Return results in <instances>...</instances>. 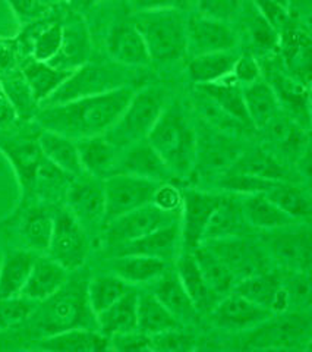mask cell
Listing matches in <instances>:
<instances>
[{
    "instance_id": "15",
    "label": "cell",
    "mask_w": 312,
    "mask_h": 352,
    "mask_svg": "<svg viewBox=\"0 0 312 352\" xmlns=\"http://www.w3.org/2000/svg\"><path fill=\"white\" fill-rule=\"evenodd\" d=\"M236 46V36L227 22L194 15L186 19V53L191 56L199 54L233 50Z\"/></svg>"
},
{
    "instance_id": "5",
    "label": "cell",
    "mask_w": 312,
    "mask_h": 352,
    "mask_svg": "<svg viewBox=\"0 0 312 352\" xmlns=\"http://www.w3.org/2000/svg\"><path fill=\"white\" fill-rule=\"evenodd\" d=\"M164 110V94L159 88H144L133 93L128 106L106 134L111 144L119 150L147 140L153 126Z\"/></svg>"
},
{
    "instance_id": "41",
    "label": "cell",
    "mask_w": 312,
    "mask_h": 352,
    "mask_svg": "<svg viewBox=\"0 0 312 352\" xmlns=\"http://www.w3.org/2000/svg\"><path fill=\"white\" fill-rule=\"evenodd\" d=\"M245 225H247V222H245L242 214L241 201L235 200L233 197L223 195L221 203L219 204L208 222L204 235V242L211 239L239 235Z\"/></svg>"
},
{
    "instance_id": "6",
    "label": "cell",
    "mask_w": 312,
    "mask_h": 352,
    "mask_svg": "<svg viewBox=\"0 0 312 352\" xmlns=\"http://www.w3.org/2000/svg\"><path fill=\"white\" fill-rule=\"evenodd\" d=\"M312 332L311 317L305 313H276L249 330L243 349L285 351L302 349L309 345Z\"/></svg>"
},
{
    "instance_id": "1",
    "label": "cell",
    "mask_w": 312,
    "mask_h": 352,
    "mask_svg": "<svg viewBox=\"0 0 312 352\" xmlns=\"http://www.w3.org/2000/svg\"><path fill=\"white\" fill-rule=\"evenodd\" d=\"M132 96L133 90L126 85L72 102L41 106L34 118L43 129L80 141L106 134L124 112Z\"/></svg>"
},
{
    "instance_id": "54",
    "label": "cell",
    "mask_w": 312,
    "mask_h": 352,
    "mask_svg": "<svg viewBox=\"0 0 312 352\" xmlns=\"http://www.w3.org/2000/svg\"><path fill=\"white\" fill-rule=\"evenodd\" d=\"M254 5L255 9L260 12V15L269 22L277 32H280L286 27L287 22L291 21L286 6L278 2V0H254Z\"/></svg>"
},
{
    "instance_id": "2",
    "label": "cell",
    "mask_w": 312,
    "mask_h": 352,
    "mask_svg": "<svg viewBox=\"0 0 312 352\" xmlns=\"http://www.w3.org/2000/svg\"><path fill=\"white\" fill-rule=\"evenodd\" d=\"M87 285L88 280L82 274H69L58 292L37 302L27 323H31L43 338L75 327L98 330L97 318L88 304Z\"/></svg>"
},
{
    "instance_id": "23",
    "label": "cell",
    "mask_w": 312,
    "mask_h": 352,
    "mask_svg": "<svg viewBox=\"0 0 312 352\" xmlns=\"http://www.w3.org/2000/svg\"><path fill=\"white\" fill-rule=\"evenodd\" d=\"M107 52L111 60L124 68H142L151 62L146 43L132 22H120L110 30Z\"/></svg>"
},
{
    "instance_id": "56",
    "label": "cell",
    "mask_w": 312,
    "mask_h": 352,
    "mask_svg": "<svg viewBox=\"0 0 312 352\" xmlns=\"http://www.w3.org/2000/svg\"><path fill=\"white\" fill-rule=\"evenodd\" d=\"M109 345L110 349L115 351H151V338L140 330H133V332L110 336Z\"/></svg>"
},
{
    "instance_id": "58",
    "label": "cell",
    "mask_w": 312,
    "mask_h": 352,
    "mask_svg": "<svg viewBox=\"0 0 312 352\" xmlns=\"http://www.w3.org/2000/svg\"><path fill=\"white\" fill-rule=\"evenodd\" d=\"M21 54L16 38L0 37V74L18 68Z\"/></svg>"
},
{
    "instance_id": "24",
    "label": "cell",
    "mask_w": 312,
    "mask_h": 352,
    "mask_svg": "<svg viewBox=\"0 0 312 352\" xmlns=\"http://www.w3.org/2000/svg\"><path fill=\"white\" fill-rule=\"evenodd\" d=\"M69 274L71 272L62 267L49 256H37L21 296L32 302H41L54 292H58L68 280Z\"/></svg>"
},
{
    "instance_id": "55",
    "label": "cell",
    "mask_w": 312,
    "mask_h": 352,
    "mask_svg": "<svg viewBox=\"0 0 312 352\" xmlns=\"http://www.w3.org/2000/svg\"><path fill=\"white\" fill-rule=\"evenodd\" d=\"M151 204L155 207L161 208L164 212L169 213H181L182 208V190L177 188V186L169 184V182H161L159 188L155 190Z\"/></svg>"
},
{
    "instance_id": "22",
    "label": "cell",
    "mask_w": 312,
    "mask_h": 352,
    "mask_svg": "<svg viewBox=\"0 0 312 352\" xmlns=\"http://www.w3.org/2000/svg\"><path fill=\"white\" fill-rule=\"evenodd\" d=\"M115 173H128L157 182H167L173 176L147 140L133 142L124 148L119 156Z\"/></svg>"
},
{
    "instance_id": "33",
    "label": "cell",
    "mask_w": 312,
    "mask_h": 352,
    "mask_svg": "<svg viewBox=\"0 0 312 352\" xmlns=\"http://www.w3.org/2000/svg\"><path fill=\"white\" fill-rule=\"evenodd\" d=\"M241 208L247 225L255 229L265 230V232L298 222V220L282 212L264 194L243 195L241 200Z\"/></svg>"
},
{
    "instance_id": "10",
    "label": "cell",
    "mask_w": 312,
    "mask_h": 352,
    "mask_svg": "<svg viewBox=\"0 0 312 352\" xmlns=\"http://www.w3.org/2000/svg\"><path fill=\"white\" fill-rule=\"evenodd\" d=\"M161 182L128 173H113L103 179L106 216L104 223L135 208L150 204Z\"/></svg>"
},
{
    "instance_id": "51",
    "label": "cell",
    "mask_w": 312,
    "mask_h": 352,
    "mask_svg": "<svg viewBox=\"0 0 312 352\" xmlns=\"http://www.w3.org/2000/svg\"><path fill=\"white\" fill-rule=\"evenodd\" d=\"M243 0H195L198 14L217 21L229 22L242 9Z\"/></svg>"
},
{
    "instance_id": "57",
    "label": "cell",
    "mask_w": 312,
    "mask_h": 352,
    "mask_svg": "<svg viewBox=\"0 0 312 352\" xmlns=\"http://www.w3.org/2000/svg\"><path fill=\"white\" fill-rule=\"evenodd\" d=\"M232 80L242 85H248L261 80V68L258 62L251 56L238 58L232 72Z\"/></svg>"
},
{
    "instance_id": "60",
    "label": "cell",
    "mask_w": 312,
    "mask_h": 352,
    "mask_svg": "<svg viewBox=\"0 0 312 352\" xmlns=\"http://www.w3.org/2000/svg\"><path fill=\"white\" fill-rule=\"evenodd\" d=\"M191 2L192 0H135V6L138 10H153V9L183 10Z\"/></svg>"
},
{
    "instance_id": "44",
    "label": "cell",
    "mask_w": 312,
    "mask_h": 352,
    "mask_svg": "<svg viewBox=\"0 0 312 352\" xmlns=\"http://www.w3.org/2000/svg\"><path fill=\"white\" fill-rule=\"evenodd\" d=\"M0 84H2V90L9 97L10 103L14 104L18 118H34L38 110V103L32 96L21 68L0 74Z\"/></svg>"
},
{
    "instance_id": "27",
    "label": "cell",
    "mask_w": 312,
    "mask_h": 352,
    "mask_svg": "<svg viewBox=\"0 0 312 352\" xmlns=\"http://www.w3.org/2000/svg\"><path fill=\"white\" fill-rule=\"evenodd\" d=\"M38 348L59 352H98L109 351L110 345L109 338L100 330L75 327L50 336H44L40 340Z\"/></svg>"
},
{
    "instance_id": "8",
    "label": "cell",
    "mask_w": 312,
    "mask_h": 352,
    "mask_svg": "<svg viewBox=\"0 0 312 352\" xmlns=\"http://www.w3.org/2000/svg\"><path fill=\"white\" fill-rule=\"evenodd\" d=\"M53 214L54 228L46 254L68 272H78L84 266L90 251L87 230L66 207L58 208Z\"/></svg>"
},
{
    "instance_id": "48",
    "label": "cell",
    "mask_w": 312,
    "mask_h": 352,
    "mask_svg": "<svg viewBox=\"0 0 312 352\" xmlns=\"http://www.w3.org/2000/svg\"><path fill=\"white\" fill-rule=\"evenodd\" d=\"M267 129L270 131V137L274 144L285 154H302L304 148L308 146V138L302 126L291 122V120H285L277 116Z\"/></svg>"
},
{
    "instance_id": "61",
    "label": "cell",
    "mask_w": 312,
    "mask_h": 352,
    "mask_svg": "<svg viewBox=\"0 0 312 352\" xmlns=\"http://www.w3.org/2000/svg\"><path fill=\"white\" fill-rule=\"evenodd\" d=\"M18 115L14 104L10 103L9 97L5 94V91L0 87V128H6L12 125L16 120Z\"/></svg>"
},
{
    "instance_id": "62",
    "label": "cell",
    "mask_w": 312,
    "mask_h": 352,
    "mask_svg": "<svg viewBox=\"0 0 312 352\" xmlns=\"http://www.w3.org/2000/svg\"><path fill=\"white\" fill-rule=\"evenodd\" d=\"M69 2L76 8V9H84V8H88L91 6L96 0H69Z\"/></svg>"
},
{
    "instance_id": "25",
    "label": "cell",
    "mask_w": 312,
    "mask_h": 352,
    "mask_svg": "<svg viewBox=\"0 0 312 352\" xmlns=\"http://www.w3.org/2000/svg\"><path fill=\"white\" fill-rule=\"evenodd\" d=\"M84 172L100 179L113 175L118 168L120 151L104 135L76 141Z\"/></svg>"
},
{
    "instance_id": "26",
    "label": "cell",
    "mask_w": 312,
    "mask_h": 352,
    "mask_svg": "<svg viewBox=\"0 0 312 352\" xmlns=\"http://www.w3.org/2000/svg\"><path fill=\"white\" fill-rule=\"evenodd\" d=\"M90 54V37L80 19H71L62 24V46L59 53L49 63L54 68L75 71L88 60Z\"/></svg>"
},
{
    "instance_id": "64",
    "label": "cell",
    "mask_w": 312,
    "mask_h": 352,
    "mask_svg": "<svg viewBox=\"0 0 312 352\" xmlns=\"http://www.w3.org/2000/svg\"><path fill=\"white\" fill-rule=\"evenodd\" d=\"M0 87H2V84H0Z\"/></svg>"
},
{
    "instance_id": "16",
    "label": "cell",
    "mask_w": 312,
    "mask_h": 352,
    "mask_svg": "<svg viewBox=\"0 0 312 352\" xmlns=\"http://www.w3.org/2000/svg\"><path fill=\"white\" fill-rule=\"evenodd\" d=\"M210 314L211 320L217 327L230 330V332H241V330H251L258 326L273 313L232 291L221 296Z\"/></svg>"
},
{
    "instance_id": "17",
    "label": "cell",
    "mask_w": 312,
    "mask_h": 352,
    "mask_svg": "<svg viewBox=\"0 0 312 352\" xmlns=\"http://www.w3.org/2000/svg\"><path fill=\"white\" fill-rule=\"evenodd\" d=\"M278 47L282 50L287 74L308 85L311 76V37L308 28L291 19L278 32Z\"/></svg>"
},
{
    "instance_id": "36",
    "label": "cell",
    "mask_w": 312,
    "mask_h": 352,
    "mask_svg": "<svg viewBox=\"0 0 312 352\" xmlns=\"http://www.w3.org/2000/svg\"><path fill=\"white\" fill-rule=\"evenodd\" d=\"M229 78L213 84L197 85V88L203 94V97H205L208 102L219 107L221 112H225L227 116L235 119L241 125L252 128L247 113V107H245L242 88H239L233 80L232 82H229Z\"/></svg>"
},
{
    "instance_id": "59",
    "label": "cell",
    "mask_w": 312,
    "mask_h": 352,
    "mask_svg": "<svg viewBox=\"0 0 312 352\" xmlns=\"http://www.w3.org/2000/svg\"><path fill=\"white\" fill-rule=\"evenodd\" d=\"M286 9L292 21L304 27L309 24L312 0H286Z\"/></svg>"
},
{
    "instance_id": "21",
    "label": "cell",
    "mask_w": 312,
    "mask_h": 352,
    "mask_svg": "<svg viewBox=\"0 0 312 352\" xmlns=\"http://www.w3.org/2000/svg\"><path fill=\"white\" fill-rule=\"evenodd\" d=\"M241 156V147L217 128L204 129L197 134L195 166L203 170H221L233 166Z\"/></svg>"
},
{
    "instance_id": "49",
    "label": "cell",
    "mask_w": 312,
    "mask_h": 352,
    "mask_svg": "<svg viewBox=\"0 0 312 352\" xmlns=\"http://www.w3.org/2000/svg\"><path fill=\"white\" fill-rule=\"evenodd\" d=\"M36 305L37 302H32L24 296L0 300V332L25 324Z\"/></svg>"
},
{
    "instance_id": "35",
    "label": "cell",
    "mask_w": 312,
    "mask_h": 352,
    "mask_svg": "<svg viewBox=\"0 0 312 352\" xmlns=\"http://www.w3.org/2000/svg\"><path fill=\"white\" fill-rule=\"evenodd\" d=\"M238 58L233 50L199 54L189 60L188 75L197 85L219 82L232 76Z\"/></svg>"
},
{
    "instance_id": "46",
    "label": "cell",
    "mask_w": 312,
    "mask_h": 352,
    "mask_svg": "<svg viewBox=\"0 0 312 352\" xmlns=\"http://www.w3.org/2000/svg\"><path fill=\"white\" fill-rule=\"evenodd\" d=\"M128 283L115 276H97L88 280L87 296L94 316L103 313L128 292Z\"/></svg>"
},
{
    "instance_id": "52",
    "label": "cell",
    "mask_w": 312,
    "mask_h": 352,
    "mask_svg": "<svg viewBox=\"0 0 312 352\" xmlns=\"http://www.w3.org/2000/svg\"><path fill=\"white\" fill-rule=\"evenodd\" d=\"M9 3L24 25L49 18L54 5L49 0H9Z\"/></svg>"
},
{
    "instance_id": "9",
    "label": "cell",
    "mask_w": 312,
    "mask_h": 352,
    "mask_svg": "<svg viewBox=\"0 0 312 352\" xmlns=\"http://www.w3.org/2000/svg\"><path fill=\"white\" fill-rule=\"evenodd\" d=\"M181 213H169L154 204H146L104 223V244L111 251L129 241L146 236L154 230L179 222Z\"/></svg>"
},
{
    "instance_id": "42",
    "label": "cell",
    "mask_w": 312,
    "mask_h": 352,
    "mask_svg": "<svg viewBox=\"0 0 312 352\" xmlns=\"http://www.w3.org/2000/svg\"><path fill=\"white\" fill-rule=\"evenodd\" d=\"M192 254L208 286L220 298L232 292L236 279L214 252H211L205 245H199L197 250L192 251Z\"/></svg>"
},
{
    "instance_id": "47",
    "label": "cell",
    "mask_w": 312,
    "mask_h": 352,
    "mask_svg": "<svg viewBox=\"0 0 312 352\" xmlns=\"http://www.w3.org/2000/svg\"><path fill=\"white\" fill-rule=\"evenodd\" d=\"M264 195L282 212L295 220L308 219L311 214L309 200L302 191L298 190L292 184L277 181L264 192Z\"/></svg>"
},
{
    "instance_id": "3",
    "label": "cell",
    "mask_w": 312,
    "mask_h": 352,
    "mask_svg": "<svg viewBox=\"0 0 312 352\" xmlns=\"http://www.w3.org/2000/svg\"><path fill=\"white\" fill-rule=\"evenodd\" d=\"M147 141L173 175L188 176L195 168L197 132L177 106L164 107Z\"/></svg>"
},
{
    "instance_id": "4",
    "label": "cell",
    "mask_w": 312,
    "mask_h": 352,
    "mask_svg": "<svg viewBox=\"0 0 312 352\" xmlns=\"http://www.w3.org/2000/svg\"><path fill=\"white\" fill-rule=\"evenodd\" d=\"M186 19L183 10H138L132 24L141 34L150 59L172 62L186 53Z\"/></svg>"
},
{
    "instance_id": "30",
    "label": "cell",
    "mask_w": 312,
    "mask_h": 352,
    "mask_svg": "<svg viewBox=\"0 0 312 352\" xmlns=\"http://www.w3.org/2000/svg\"><path fill=\"white\" fill-rule=\"evenodd\" d=\"M176 273L179 276L185 291L191 296L198 311H211L219 302L220 296L210 288L199 270L192 252H186L176 263Z\"/></svg>"
},
{
    "instance_id": "13",
    "label": "cell",
    "mask_w": 312,
    "mask_h": 352,
    "mask_svg": "<svg viewBox=\"0 0 312 352\" xmlns=\"http://www.w3.org/2000/svg\"><path fill=\"white\" fill-rule=\"evenodd\" d=\"M267 245L273 256L298 273H308L311 267V230L296 223L267 230Z\"/></svg>"
},
{
    "instance_id": "31",
    "label": "cell",
    "mask_w": 312,
    "mask_h": 352,
    "mask_svg": "<svg viewBox=\"0 0 312 352\" xmlns=\"http://www.w3.org/2000/svg\"><path fill=\"white\" fill-rule=\"evenodd\" d=\"M36 258L37 254L31 250L6 252L0 266V300L21 296Z\"/></svg>"
},
{
    "instance_id": "39",
    "label": "cell",
    "mask_w": 312,
    "mask_h": 352,
    "mask_svg": "<svg viewBox=\"0 0 312 352\" xmlns=\"http://www.w3.org/2000/svg\"><path fill=\"white\" fill-rule=\"evenodd\" d=\"M138 330L146 335H155L166 330L181 327L175 316L157 300L154 294L138 295Z\"/></svg>"
},
{
    "instance_id": "12",
    "label": "cell",
    "mask_w": 312,
    "mask_h": 352,
    "mask_svg": "<svg viewBox=\"0 0 312 352\" xmlns=\"http://www.w3.org/2000/svg\"><path fill=\"white\" fill-rule=\"evenodd\" d=\"M201 245H205L225 263L236 282L267 270V260L263 251L239 235L205 241Z\"/></svg>"
},
{
    "instance_id": "32",
    "label": "cell",
    "mask_w": 312,
    "mask_h": 352,
    "mask_svg": "<svg viewBox=\"0 0 312 352\" xmlns=\"http://www.w3.org/2000/svg\"><path fill=\"white\" fill-rule=\"evenodd\" d=\"M157 300L169 310L179 323L191 322L197 317V307L191 296L185 291L183 285L175 272H166L157 279V285L153 291Z\"/></svg>"
},
{
    "instance_id": "40",
    "label": "cell",
    "mask_w": 312,
    "mask_h": 352,
    "mask_svg": "<svg viewBox=\"0 0 312 352\" xmlns=\"http://www.w3.org/2000/svg\"><path fill=\"white\" fill-rule=\"evenodd\" d=\"M115 274L126 283L155 282L167 272V263L144 256H119L115 263Z\"/></svg>"
},
{
    "instance_id": "28",
    "label": "cell",
    "mask_w": 312,
    "mask_h": 352,
    "mask_svg": "<svg viewBox=\"0 0 312 352\" xmlns=\"http://www.w3.org/2000/svg\"><path fill=\"white\" fill-rule=\"evenodd\" d=\"M242 96L252 128L267 129V126L278 116L280 102H278L270 82L261 78L248 85H243Z\"/></svg>"
},
{
    "instance_id": "43",
    "label": "cell",
    "mask_w": 312,
    "mask_h": 352,
    "mask_svg": "<svg viewBox=\"0 0 312 352\" xmlns=\"http://www.w3.org/2000/svg\"><path fill=\"white\" fill-rule=\"evenodd\" d=\"M5 151L12 160L14 168L18 172L19 181L24 186L25 192H31L32 181H34V176L37 172V168L43 162L44 156L36 142L30 141H19V142H10L5 147Z\"/></svg>"
},
{
    "instance_id": "7",
    "label": "cell",
    "mask_w": 312,
    "mask_h": 352,
    "mask_svg": "<svg viewBox=\"0 0 312 352\" xmlns=\"http://www.w3.org/2000/svg\"><path fill=\"white\" fill-rule=\"evenodd\" d=\"M122 87H126L122 71L109 65L84 63L80 68H76L58 90L46 102L41 103V106L72 102L78 98L103 94Z\"/></svg>"
},
{
    "instance_id": "37",
    "label": "cell",
    "mask_w": 312,
    "mask_h": 352,
    "mask_svg": "<svg viewBox=\"0 0 312 352\" xmlns=\"http://www.w3.org/2000/svg\"><path fill=\"white\" fill-rule=\"evenodd\" d=\"M21 72L24 75L36 102L41 104L58 90L74 71L54 68L47 62H40L28 58L21 65Z\"/></svg>"
},
{
    "instance_id": "29",
    "label": "cell",
    "mask_w": 312,
    "mask_h": 352,
    "mask_svg": "<svg viewBox=\"0 0 312 352\" xmlns=\"http://www.w3.org/2000/svg\"><path fill=\"white\" fill-rule=\"evenodd\" d=\"M37 144L50 163L56 168H59L71 178H78L82 176L84 168L80 157V151L76 147V141L63 137L56 132L43 129L40 137L37 138Z\"/></svg>"
},
{
    "instance_id": "14",
    "label": "cell",
    "mask_w": 312,
    "mask_h": 352,
    "mask_svg": "<svg viewBox=\"0 0 312 352\" xmlns=\"http://www.w3.org/2000/svg\"><path fill=\"white\" fill-rule=\"evenodd\" d=\"M91 178L93 179H82V176L74 178L65 195V207L85 230L87 228L104 223L106 216L103 181H97L94 176Z\"/></svg>"
},
{
    "instance_id": "11",
    "label": "cell",
    "mask_w": 312,
    "mask_h": 352,
    "mask_svg": "<svg viewBox=\"0 0 312 352\" xmlns=\"http://www.w3.org/2000/svg\"><path fill=\"white\" fill-rule=\"evenodd\" d=\"M223 200V195L201 190H182L181 242L186 252H192L204 242L211 216Z\"/></svg>"
},
{
    "instance_id": "53",
    "label": "cell",
    "mask_w": 312,
    "mask_h": 352,
    "mask_svg": "<svg viewBox=\"0 0 312 352\" xmlns=\"http://www.w3.org/2000/svg\"><path fill=\"white\" fill-rule=\"evenodd\" d=\"M249 34L258 47L264 50H273L278 47V32L267 22L257 9L248 21Z\"/></svg>"
},
{
    "instance_id": "50",
    "label": "cell",
    "mask_w": 312,
    "mask_h": 352,
    "mask_svg": "<svg viewBox=\"0 0 312 352\" xmlns=\"http://www.w3.org/2000/svg\"><path fill=\"white\" fill-rule=\"evenodd\" d=\"M151 338V351H166V352H186L195 348V338L183 332L181 327L166 330V332L155 333Z\"/></svg>"
},
{
    "instance_id": "38",
    "label": "cell",
    "mask_w": 312,
    "mask_h": 352,
    "mask_svg": "<svg viewBox=\"0 0 312 352\" xmlns=\"http://www.w3.org/2000/svg\"><path fill=\"white\" fill-rule=\"evenodd\" d=\"M54 228V214L49 208L36 206L22 217L21 234L27 242L28 250L34 252H47Z\"/></svg>"
},
{
    "instance_id": "20",
    "label": "cell",
    "mask_w": 312,
    "mask_h": 352,
    "mask_svg": "<svg viewBox=\"0 0 312 352\" xmlns=\"http://www.w3.org/2000/svg\"><path fill=\"white\" fill-rule=\"evenodd\" d=\"M21 54L40 62H50L59 53L62 46V22L50 18L25 25L16 37Z\"/></svg>"
},
{
    "instance_id": "63",
    "label": "cell",
    "mask_w": 312,
    "mask_h": 352,
    "mask_svg": "<svg viewBox=\"0 0 312 352\" xmlns=\"http://www.w3.org/2000/svg\"><path fill=\"white\" fill-rule=\"evenodd\" d=\"M50 3H59V2H63V0H49Z\"/></svg>"
},
{
    "instance_id": "19",
    "label": "cell",
    "mask_w": 312,
    "mask_h": 352,
    "mask_svg": "<svg viewBox=\"0 0 312 352\" xmlns=\"http://www.w3.org/2000/svg\"><path fill=\"white\" fill-rule=\"evenodd\" d=\"M181 244V225L179 222H176L154 230V232L146 236L122 244L110 252L115 257L144 256L169 263L176 258Z\"/></svg>"
},
{
    "instance_id": "34",
    "label": "cell",
    "mask_w": 312,
    "mask_h": 352,
    "mask_svg": "<svg viewBox=\"0 0 312 352\" xmlns=\"http://www.w3.org/2000/svg\"><path fill=\"white\" fill-rule=\"evenodd\" d=\"M138 294L128 291L107 310L96 316L98 330L107 338L138 330Z\"/></svg>"
},
{
    "instance_id": "18",
    "label": "cell",
    "mask_w": 312,
    "mask_h": 352,
    "mask_svg": "<svg viewBox=\"0 0 312 352\" xmlns=\"http://www.w3.org/2000/svg\"><path fill=\"white\" fill-rule=\"evenodd\" d=\"M232 291L273 314L287 311L289 302H291V294L285 288L280 279L267 270L238 280Z\"/></svg>"
},
{
    "instance_id": "45",
    "label": "cell",
    "mask_w": 312,
    "mask_h": 352,
    "mask_svg": "<svg viewBox=\"0 0 312 352\" xmlns=\"http://www.w3.org/2000/svg\"><path fill=\"white\" fill-rule=\"evenodd\" d=\"M233 170L257 176V178L263 179L287 182V169L271 154L261 150H255L247 154L241 153L238 160L233 163Z\"/></svg>"
}]
</instances>
